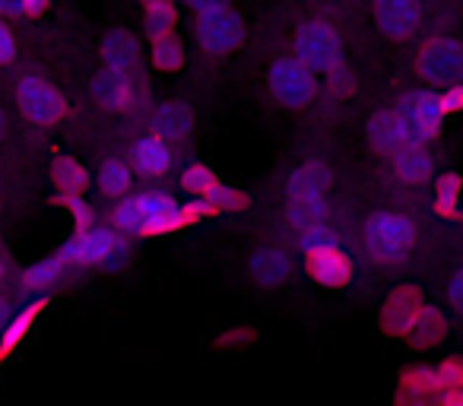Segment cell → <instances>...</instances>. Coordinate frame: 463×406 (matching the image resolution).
<instances>
[{"label":"cell","instance_id":"9","mask_svg":"<svg viewBox=\"0 0 463 406\" xmlns=\"http://www.w3.org/2000/svg\"><path fill=\"white\" fill-rule=\"evenodd\" d=\"M400 115H403L406 124V143L412 149H425V143H431L441 130V105H438V96L429 90L412 92L403 105H400ZM406 146V149H410Z\"/></svg>","mask_w":463,"mask_h":406},{"label":"cell","instance_id":"19","mask_svg":"<svg viewBox=\"0 0 463 406\" xmlns=\"http://www.w3.org/2000/svg\"><path fill=\"white\" fill-rule=\"evenodd\" d=\"M368 143H372L378 153H391L397 156L400 149H406V124L400 111H378L368 121Z\"/></svg>","mask_w":463,"mask_h":406},{"label":"cell","instance_id":"11","mask_svg":"<svg viewBox=\"0 0 463 406\" xmlns=\"http://www.w3.org/2000/svg\"><path fill=\"white\" fill-rule=\"evenodd\" d=\"M393 406H441V381L435 368L410 365L400 372Z\"/></svg>","mask_w":463,"mask_h":406},{"label":"cell","instance_id":"23","mask_svg":"<svg viewBox=\"0 0 463 406\" xmlns=\"http://www.w3.org/2000/svg\"><path fill=\"white\" fill-rule=\"evenodd\" d=\"M52 181L54 194H64V197H83L86 187H90V172L80 159L73 156H54L52 159Z\"/></svg>","mask_w":463,"mask_h":406},{"label":"cell","instance_id":"40","mask_svg":"<svg viewBox=\"0 0 463 406\" xmlns=\"http://www.w3.org/2000/svg\"><path fill=\"white\" fill-rule=\"evenodd\" d=\"M16 311H20V308H16V305L10 302L7 296H0V334L10 327V321L16 317Z\"/></svg>","mask_w":463,"mask_h":406},{"label":"cell","instance_id":"24","mask_svg":"<svg viewBox=\"0 0 463 406\" xmlns=\"http://www.w3.org/2000/svg\"><path fill=\"white\" fill-rule=\"evenodd\" d=\"M143 20V33H146L149 42H159L165 35H175V26H178V7L168 4V0H146L140 10Z\"/></svg>","mask_w":463,"mask_h":406},{"label":"cell","instance_id":"15","mask_svg":"<svg viewBox=\"0 0 463 406\" xmlns=\"http://www.w3.org/2000/svg\"><path fill=\"white\" fill-rule=\"evenodd\" d=\"M194 130V115L181 99H168L159 109L153 111V134L159 140H165L168 146H178V143L191 140Z\"/></svg>","mask_w":463,"mask_h":406},{"label":"cell","instance_id":"21","mask_svg":"<svg viewBox=\"0 0 463 406\" xmlns=\"http://www.w3.org/2000/svg\"><path fill=\"white\" fill-rule=\"evenodd\" d=\"M248 267H251L254 283L264 286V289H277V286H283L292 273V260L283 248H260V251L251 254V264Z\"/></svg>","mask_w":463,"mask_h":406},{"label":"cell","instance_id":"32","mask_svg":"<svg viewBox=\"0 0 463 406\" xmlns=\"http://www.w3.org/2000/svg\"><path fill=\"white\" fill-rule=\"evenodd\" d=\"M52 203H54V207H64L67 213H71L73 232H92V229H99L96 210H92L83 197H64V194H54Z\"/></svg>","mask_w":463,"mask_h":406},{"label":"cell","instance_id":"13","mask_svg":"<svg viewBox=\"0 0 463 406\" xmlns=\"http://www.w3.org/2000/svg\"><path fill=\"white\" fill-rule=\"evenodd\" d=\"M92 99L105 111H134L140 105V90H137L134 77H121V73L102 67L92 80Z\"/></svg>","mask_w":463,"mask_h":406},{"label":"cell","instance_id":"14","mask_svg":"<svg viewBox=\"0 0 463 406\" xmlns=\"http://www.w3.org/2000/svg\"><path fill=\"white\" fill-rule=\"evenodd\" d=\"M102 64L111 73L134 77L137 67H140V42L134 39V33H128L124 26L111 29L102 39Z\"/></svg>","mask_w":463,"mask_h":406},{"label":"cell","instance_id":"35","mask_svg":"<svg viewBox=\"0 0 463 406\" xmlns=\"http://www.w3.org/2000/svg\"><path fill=\"white\" fill-rule=\"evenodd\" d=\"M16 61V35L10 29V23L0 20V67H7Z\"/></svg>","mask_w":463,"mask_h":406},{"label":"cell","instance_id":"16","mask_svg":"<svg viewBox=\"0 0 463 406\" xmlns=\"http://www.w3.org/2000/svg\"><path fill=\"white\" fill-rule=\"evenodd\" d=\"M130 168L143 178H162L172 168V146L156 134H143L130 146Z\"/></svg>","mask_w":463,"mask_h":406},{"label":"cell","instance_id":"26","mask_svg":"<svg viewBox=\"0 0 463 406\" xmlns=\"http://www.w3.org/2000/svg\"><path fill=\"white\" fill-rule=\"evenodd\" d=\"M393 175L406 184H425V181L435 175V162L425 149H400L393 156Z\"/></svg>","mask_w":463,"mask_h":406},{"label":"cell","instance_id":"42","mask_svg":"<svg viewBox=\"0 0 463 406\" xmlns=\"http://www.w3.org/2000/svg\"><path fill=\"white\" fill-rule=\"evenodd\" d=\"M4 279H7V264L0 260V283H4Z\"/></svg>","mask_w":463,"mask_h":406},{"label":"cell","instance_id":"25","mask_svg":"<svg viewBox=\"0 0 463 406\" xmlns=\"http://www.w3.org/2000/svg\"><path fill=\"white\" fill-rule=\"evenodd\" d=\"M444 334H448V317H444L441 308L429 305V308L422 311V317L416 321V327L410 330L406 343H410L412 349H435L438 343L444 340Z\"/></svg>","mask_w":463,"mask_h":406},{"label":"cell","instance_id":"1","mask_svg":"<svg viewBox=\"0 0 463 406\" xmlns=\"http://www.w3.org/2000/svg\"><path fill=\"white\" fill-rule=\"evenodd\" d=\"M191 33L203 54L225 58V54L239 52L245 42V23L232 4L197 0V4H191Z\"/></svg>","mask_w":463,"mask_h":406},{"label":"cell","instance_id":"10","mask_svg":"<svg viewBox=\"0 0 463 406\" xmlns=\"http://www.w3.org/2000/svg\"><path fill=\"white\" fill-rule=\"evenodd\" d=\"M305 273L324 289H343L353 279V258L340 245L305 251Z\"/></svg>","mask_w":463,"mask_h":406},{"label":"cell","instance_id":"38","mask_svg":"<svg viewBox=\"0 0 463 406\" xmlns=\"http://www.w3.org/2000/svg\"><path fill=\"white\" fill-rule=\"evenodd\" d=\"M0 20H26V4L23 0H16V4H10V0H0Z\"/></svg>","mask_w":463,"mask_h":406},{"label":"cell","instance_id":"39","mask_svg":"<svg viewBox=\"0 0 463 406\" xmlns=\"http://www.w3.org/2000/svg\"><path fill=\"white\" fill-rule=\"evenodd\" d=\"M448 296H450V305L463 315V270L454 273V279H450V286H448Z\"/></svg>","mask_w":463,"mask_h":406},{"label":"cell","instance_id":"5","mask_svg":"<svg viewBox=\"0 0 463 406\" xmlns=\"http://www.w3.org/2000/svg\"><path fill=\"white\" fill-rule=\"evenodd\" d=\"M267 86H270V96L277 99L283 109H308L317 96V77L308 67L298 64L292 54L277 58L267 67Z\"/></svg>","mask_w":463,"mask_h":406},{"label":"cell","instance_id":"4","mask_svg":"<svg viewBox=\"0 0 463 406\" xmlns=\"http://www.w3.org/2000/svg\"><path fill=\"white\" fill-rule=\"evenodd\" d=\"M16 102H20L23 118L29 124H35V127H54V124H61L71 115L64 92L54 83H48L45 77H39V73L20 77V83H16Z\"/></svg>","mask_w":463,"mask_h":406},{"label":"cell","instance_id":"30","mask_svg":"<svg viewBox=\"0 0 463 406\" xmlns=\"http://www.w3.org/2000/svg\"><path fill=\"white\" fill-rule=\"evenodd\" d=\"M441 381V406H463V359L450 355L435 368Z\"/></svg>","mask_w":463,"mask_h":406},{"label":"cell","instance_id":"12","mask_svg":"<svg viewBox=\"0 0 463 406\" xmlns=\"http://www.w3.org/2000/svg\"><path fill=\"white\" fill-rule=\"evenodd\" d=\"M374 26L384 39L391 42H403L416 33L419 20H422V10L412 4V0H381L372 10Z\"/></svg>","mask_w":463,"mask_h":406},{"label":"cell","instance_id":"41","mask_svg":"<svg viewBox=\"0 0 463 406\" xmlns=\"http://www.w3.org/2000/svg\"><path fill=\"white\" fill-rule=\"evenodd\" d=\"M4 137H7V111L0 109V140H4Z\"/></svg>","mask_w":463,"mask_h":406},{"label":"cell","instance_id":"29","mask_svg":"<svg viewBox=\"0 0 463 406\" xmlns=\"http://www.w3.org/2000/svg\"><path fill=\"white\" fill-rule=\"evenodd\" d=\"M149 61L159 73H178L187 61V52H184V42L175 35H165L159 42H149Z\"/></svg>","mask_w":463,"mask_h":406},{"label":"cell","instance_id":"22","mask_svg":"<svg viewBox=\"0 0 463 406\" xmlns=\"http://www.w3.org/2000/svg\"><path fill=\"white\" fill-rule=\"evenodd\" d=\"M42 311H45V298H33V302H26L20 311H16V317L10 321V327L0 334V362L10 359V355L23 346V340L33 334V327H35V321H39Z\"/></svg>","mask_w":463,"mask_h":406},{"label":"cell","instance_id":"27","mask_svg":"<svg viewBox=\"0 0 463 406\" xmlns=\"http://www.w3.org/2000/svg\"><path fill=\"white\" fill-rule=\"evenodd\" d=\"M130 184H134V168L124 159H105L99 168V191L111 200L130 197Z\"/></svg>","mask_w":463,"mask_h":406},{"label":"cell","instance_id":"37","mask_svg":"<svg viewBox=\"0 0 463 406\" xmlns=\"http://www.w3.org/2000/svg\"><path fill=\"white\" fill-rule=\"evenodd\" d=\"M327 86H330V92H336V96H349V92L355 90L353 71H349V67L343 64L340 71H334V73L327 77Z\"/></svg>","mask_w":463,"mask_h":406},{"label":"cell","instance_id":"18","mask_svg":"<svg viewBox=\"0 0 463 406\" xmlns=\"http://www.w3.org/2000/svg\"><path fill=\"white\" fill-rule=\"evenodd\" d=\"M71 277V264L61 258L58 251L48 254V258L35 260L29 270H23V279H20V289L23 292H35L39 298H45L52 289H58L64 279Z\"/></svg>","mask_w":463,"mask_h":406},{"label":"cell","instance_id":"34","mask_svg":"<svg viewBox=\"0 0 463 406\" xmlns=\"http://www.w3.org/2000/svg\"><path fill=\"white\" fill-rule=\"evenodd\" d=\"M258 340V330L254 327H232V330H225L222 336L216 340V346L219 349H245V346H251V343Z\"/></svg>","mask_w":463,"mask_h":406},{"label":"cell","instance_id":"17","mask_svg":"<svg viewBox=\"0 0 463 406\" xmlns=\"http://www.w3.org/2000/svg\"><path fill=\"white\" fill-rule=\"evenodd\" d=\"M330 168L321 159H308L289 175L286 200H327Z\"/></svg>","mask_w":463,"mask_h":406},{"label":"cell","instance_id":"2","mask_svg":"<svg viewBox=\"0 0 463 406\" xmlns=\"http://www.w3.org/2000/svg\"><path fill=\"white\" fill-rule=\"evenodd\" d=\"M412 245H416V226L410 216L378 210L365 220V251L374 264H400L410 258Z\"/></svg>","mask_w":463,"mask_h":406},{"label":"cell","instance_id":"8","mask_svg":"<svg viewBox=\"0 0 463 406\" xmlns=\"http://www.w3.org/2000/svg\"><path fill=\"white\" fill-rule=\"evenodd\" d=\"M425 308H429V302H425L422 289H416V286H397L378 311L381 334L393 336V340H406Z\"/></svg>","mask_w":463,"mask_h":406},{"label":"cell","instance_id":"3","mask_svg":"<svg viewBox=\"0 0 463 406\" xmlns=\"http://www.w3.org/2000/svg\"><path fill=\"white\" fill-rule=\"evenodd\" d=\"M292 58L311 73H334L343 67V39L334 23L327 20H305L292 39Z\"/></svg>","mask_w":463,"mask_h":406},{"label":"cell","instance_id":"6","mask_svg":"<svg viewBox=\"0 0 463 406\" xmlns=\"http://www.w3.org/2000/svg\"><path fill=\"white\" fill-rule=\"evenodd\" d=\"M128 235H118L115 229H92V232H73L64 245L58 248L61 258L71 264V270H86V267H105L109 258L121 248H128Z\"/></svg>","mask_w":463,"mask_h":406},{"label":"cell","instance_id":"7","mask_svg":"<svg viewBox=\"0 0 463 406\" xmlns=\"http://www.w3.org/2000/svg\"><path fill=\"white\" fill-rule=\"evenodd\" d=\"M416 73L425 83H438L444 90L463 83V45L454 39H431L416 58Z\"/></svg>","mask_w":463,"mask_h":406},{"label":"cell","instance_id":"28","mask_svg":"<svg viewBox=\"0 0 463 406\" xmlns=\"http://www.w3.org/2000/svg\"><path fill=\"white\" fill-rule=\"evenodd\" d=\"M463 178L457 172H444L435 178V213L441 220H460Z\"/></svg>","mask_w":463,"mask_h":406},{"label":"cell","instance_id":"33","mask_svg":"<svg viewBox=\"0 0 463 406\" xmlns=\"http://www.w3.org/2000/svg\"><path fill=\"white\" fill-rule=\"evenodd\" d=\"M206 200H210L219 213H239V210L251 207V197H248L245 191H239V187H232V184H219Z\"/></svg>","mask_w":463,"mask_h":406},{"label":"cell","instance_id":"31","mask_svg":"<svg viewBox=\"0 0 463 406\" xmlns=\"http://www.w3.org/2000/svg\"><path fill=\"white\" fill-rule=\"evenodd\" d=\"M219 184H222V181H219V175L213 172V168L200 165V162H191V165L181 172V187H184L194 200H206Z\"/></svg>","mask_w":463,"mask_h":406},{"label":"cell","instance_id":"36","mask_svg":"<svg viewBox=\"0 0 463 406\" xmlns=\"http://www.w3.org/2000/svg\"><path fill=\"white\" fill-rule=\"evenodd\" d=\"M438 105H441V115H460L463 111V83L460 86H450L438 96Z\"/></svg>","mask_w":463,"mask_h":406},{"label":"cell","instance_id":"20","mask_svg":"<svg viewBox=\"0 0 463 406\" xmlns=\"http://www.w3.org/2000/svg\"><path fill=\"white\" fill-rule=\"evenodd\" d=\"M286 222L296 229L298 239L330 229V207L327 200H289L286 203Z\"/></svg>","mask_w":463,"mask_h":406}]
</instances>
